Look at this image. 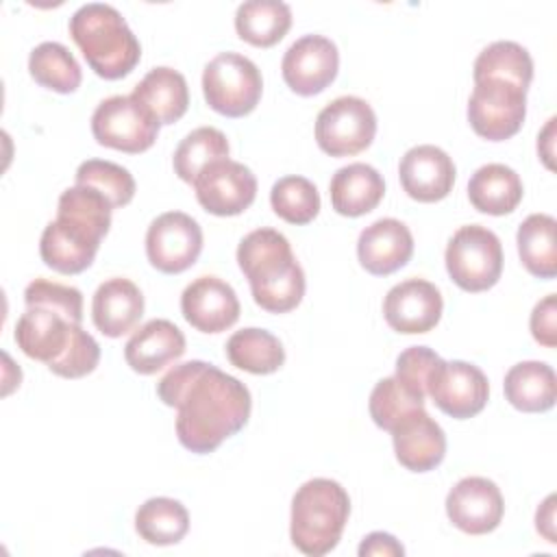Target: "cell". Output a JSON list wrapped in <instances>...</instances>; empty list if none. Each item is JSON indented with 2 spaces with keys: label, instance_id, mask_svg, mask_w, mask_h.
Wrapping results in <instances>:
<instances>
[{
  "label": "cell",
  "instance_id": "obj_30",
  "mask_svg": "<svg viewBox=\"0 0 557 557\" xmlns=\"http://www.w3.org/2000/svg\"><path fill=\"white\" fill-rule=\"evenodd\" d=\"M135 531L152 546H172L187 535L189 513L181 500L154 496L139 505L135 513Z\"/></svg>",
  "mask_w": 557,
  "mask_h": 557
},
{
  "label": "cell",
  "instance_id": "obj_8",
  "mask_svg": "<svg viewBox=\"0 0 557 557\" xmlns=\"http://www.w3.org/2000/svg\"><path fill=\"white\" fill-rule=\"evenodd\" d=\"M261 91L263 78L259 67L239 52H220L205 65V100L213 111L226 117H242L255 111Z\"/></svg>",
  "mask_w": 557,
  "mask_h": 557
},
{
  "label": "cell",
  "instance_id": "obj_32",
  "mask_svg": "<svg viewBox=\"0 0 557 557\" xmlns=\"http://www.w3.org/2000/svg\"><path fill=\"white\" fill-rule=\"evenodd\" d=\"M28 72L46 89L72 94L83 81V72L74 54L59 41H41L30 50Z\"/></svg>",
  "mask_w": 557,
  "mask_h": 557
},
{
  "label": "cell",
  "instance_id": "obj_11",
  "mask_svg": "<svg viewBox=\"0 0 557 557\" xmlns=\"http://www.w3.org/2000/svg\"><path fill=\"white\" fill-rule=\"evenodd\" d=\"M159 126L133 96H109L91 115L94 139L100 146L128 154L148 150L159 135Z\"/></svg>",
  "mask_w": 557,
  "mask_h": 557
},
{
  "label": "cell",
  "instance_id": "obj_41",
  "mask_svg": "<svg viewBox=\"0 0 557 557\" xmlns=\"http://www.w3.org/2000/svg\"><path fill=\"white\" fill-rule=\"evenodd\" d=\"M359 555L361 557H400L405 555V548L403 544L389 535V533H383V531H374L370 535L363 537V542L359 544Z\"/></svg>",
  "mask_w": 557,
  "mask_h": 557
},
{
  "label": "cell",
  "instance_id": "obj_42",
  "mask_svg": "<svg viewBox=\"0 0 557 557\" xmlns=\"http://www.w3.org/2000/svg\"><path fill=\"white\" fill-rule=\"evenodd\" d=\"M535 529L546 537V542L555 544V494H550L535 513Z\"/></svg>",
  "mask_w": 557,
  "mask_h": 557
},
{
  "label": "cell",
  "instance_id": "obj_5",
  "mask_svg": "<svg viewBox=\"0 0 557 557\" xmlns=\"http://www.w3.org/2000/svg\"><path fill=\"white\" fill-rule=\"evenodd\" d=\"M67 28L87 65L100 78H124L139 63L141 46L122 13L111 4L87 2L78 7Z\"/></svg>",
  "mask_w": 557,
  "mask_h": 557
},
{
  "label": "cell",
  "instance_id": "obj_14",
  "mask_svg": "<svg viewBox=\"0 0 557 557\" xmlns=\"http://www.w3.org/2000/svg\"><path fill=\"white\" fill-rule=\"evenodd\" d=\"M200 207L213 215H239L257 196V178L248 165L220 159L209 163L194 181Z\"/></svg>",
  "mask_w": 557,
  "mask_h": 557
},
{
  "label": "cell",
  "instance_id": "obj_7",
  "mask_svg": "<svg viewBox=\"0 0 557 557\" xmlns=\"http://www.w3.org/2000/svg\"><path fill=\"white\" fill-rule=\"evenodd\" d=\"M446 270L463 292H485L503 274V246L494 231L481 224H468L453 233L444 252Z\"/></svg>",
  "mask_w": 557,
  "mask_h": 557
},
{
  "label": "cell",
  "instance_id": "obj_40",
  "mask_svg": "<svg viewBox=\"0 0 557 557\" xmlns=\"http://www.w3.org/2000/svg\"><path fill=\"white\" fill-rule=\"evenodd\" d=\"M531 335L537 344L546 348L557 346V298L555 294L544 296L531 311Z\"/></svg>",
  "mask_w": 557,
  "mask_h": 557
},
{
  "label": "cell",
  "instance_id": "obj_19",
  "mask_svg": "<svg viewBox=\"0 0 557 557\" xmlns=\"http://www.w3.org/2000/svg\"><path fill=\"white\" fill-rule=\"evenodd\" d=\"M453 159L433 144H420L409 148L400 163V185L409 198L418 202H437L446 198L455 185Z\"/></svg>",
  "mask_w": 557,
  "mask_h": 557
},
{
  "label": "cell",
  "instance_id": "obj_9",
  "mask_svg": "<svg viewBox=\"0 0 557 557\" xmlns=\"http://www.w3.org/2000/svg\"><path fill=\"white\" fill-rule=\"evenodd\" d=\"M524 117L527 89L500 78L474 81L468 100V122L479 137L490 141L509 139L522 128Z\"/></svg>",
  "mask_w": 557,
  "mask_h": 557
},
{
  "label": "cell",
  "instance_id": "obj_37",
  "mask_svg": "<svg viewBox=\"0 0 557 557\" xmlns=\"http://www.w3.org/2000/svg\"><path fill=\"white\" fill-rule=\"evenodd\" d=\"M76 185H85L100 191L113 209L128 205L135 196L133 174L126 168L104 159L83 161L76 170Z\"/></svg>",
  "mask_w": 557,
  "mask_h": 557
},
{
  "label": "cell",
  "instance_id": "obj_13",
  "mask_svg": "<svg viewBox=\"0 0 557 557\" xmlns=\"http://www.w3.org/2000/svg\"><path fill=\"white\" fill-rule=\"evenodd\" d=\"M426 396H431L435 407L446 416L466 420L487 405L490 383L483 370L474 363L461 359L442 361L426 385Z\"/></svg>",
  "mask_w": 557,
  "mask_h": 557
},
{
  "label": "cell",
  "instance_id": "obj_21",
  "mask_svg": "<svg viewBox=\"0 0 557 557\" xmlns=\"http://www.w3.org/2000/svg\"><path fill=\"white\" fill-rule=\"evenodd\" d=\"M394 453L403 468L411 472H429L444 461V429L424 411L411 413L392 431Z\"/></svg>",
  "mask_w": 557,
  "mask_h": 557
},
{
  "label": "cell",
  "instance_id": "obj_10",
  "mask_svg": "<svg viewBox=\"0 0 557 557\" xmlns=\"http://www.w3.org/2000/svg\"><path fill=\"white\" fill-rule=\"evenodd\" d=\"M376 135V113L359 96L331 100L315 117V141L331 157H352L366 150Z\"/></svg>",
  "mask_w": 557,
  "mask_h": 557
},
{
  "label": "cell",
  "instance_id": "obj_17",
  "mask_svg": "<svg viewBox=\"0 0 557 557\" xmlns=\"http://www.w3.org/2000/svg\"><path fill=\"white\" fill-rule=\"evenodd\" d=\"M444 311V300L440 289L424 278H407L396 283L385 300L383 315L385 322L405 335L431 331Z\"/></svg>",
  "mask_w": 557,
  "mask_h": 557
},
{
  "label": "cell",
  "instance_id": "obj_38",
  "mask_svg": "<svg viewBox=\"0 0 557 557\" xmlns=\"http://www.w3.org/2000/svg\"><path fill=\"white\" fill-rule=\"evenodd\" d=\"M24 302L26 307L30 305L52 307L78 324L83 320V294L72 285L54 283L48 278H35L24 289Z\"/></svg>",
  "mask_w": 557,
  "mask_h": 557
},
{
  "label": "cell",
  "instance_id": "obj_1",
  "mask_svg": "<svg viewBox=\"0 0 557 557\" xmlns=\"http://www.w3.org/2000/svg\"><path fill=\"white\" fill-rule=\"evenodd\" d=\"M157 394L178 411L176 437L196 455L213 453L239 433L252 409L250 392L239 379L200 359L168 370L157 383Z\"/></svg>",
  "mask_w": 557,
  "mask_h": 557
},
{
  "label": "cell",
  "instance_id": "obj_36",
  "mask_svg": "<svg viewBox=\"0 0 557 557\" xmlns=\"http://www.w3.org/2000/svg\"><path fill=\"white\" fill-rule=\"evenodd\" d=\"M270 205L289 224H309L320 211V194L305 176H283L270 189Z\"/></svg>",
  "mask_w": 557,
  "mask_h": 557
},
{
  "label": "cell",
  "instance_id": "obj_29",
  "mask_svg": "<svg viewBox=\"0 0 557 557\" xmlns=\"http://www.w3.org/2000/svg\"><path fill=\"white\" fill-rule=\"evenodd\" d=\"M557 222L548 213H531L518 226L516 244L522 265L537 278H555L557 274Z\"/></svg>",
  "mask_w": 557,
  "mask_h": 557
},
{
  "label": "cell",
  "instance_id": "obj_23",
  "mask_svg": "<svg viewBox=\"0 0 557 557\" xmlns=\"http://www.w3.org/2000/svg\"><path fill=\"white\" fill-rule=\"evenodd\" d=\"M141 315L144 294L133 281L113 276L98 285L91 300V318L102 335L122 337L135 329Z\"/></svg>",
  "mask_w": 557,
  "mask_h": 557
},
{
  "label": "cell",
  "instance_id": "obj_24",
  "mask_svg": "<svg viewBox=\"0 0 557 557\" xmlns=\"http://www.w3.org/2000/svg\"><path fill=\"white\" fill-rule=\"evenodd\" d=\"M331 205L339 215L359 218L370 213L385 194V181L368 163H348L339 168L329 185Z\"/></svg>",
  "mask_w": 557,
  "mask_h": 557
},
{
  "label": "cell",
  "instance_id": "obj_25",
  "mask_svg": "<svg viewBox=\"0 0 557 557\" xmlns=\"http://www.w3.org/2000/svg\"><path fill=\"white\" fill-rule=\"evenodd\" d=\"M159 124L178 122L189 107L187 81L172 67H152L131 94Z\"/></svg>",
  "mask_w": 557,
  "mask_h": 557
},
{
  "label": "cell",
  "instance_id": "obj_31",
  "mask_svg": "<svg viewBox=\"0 0 557 557\" xmlns=\"http://www.w3.org/2000/svg\"><path fill=\"white\" fill-rule=\"evenodd\" d=\"M228 361L250 374H272L285 363V348L276 335L265 329L235 331L226 342Z\"/></svg>",
  "mask_w": 557,
  "mask_h": 557
},
{
  "label": "cell",
  "instance_id": "obj_39",
  "mask_svg": "<svg viewBox=\"0 0 557 557\" xmlns=\"http://www.w3.org/2000/svg\"><path fill=\"white\" fill-rule=\"evenodd\" d=\"M444 359L426 348V346H409L407 350H403L396 359V372L394 376L407 385L413 394L426 398V385L435 372V368L442 363Z\"/></svg>",
  "mask_w": 557,
  "mask_h": 557
},
{
  "label": "cell",
  "instance_id": "obj_27",
  "mask_svg": "<svg viewBox=\"0 0 557 557\" xmlns=\"http://www.w3.org/2000/svg\"><path fill=\"white\" fill-rule=\"evenodd\" d=\"M555 372L544 361H520L505 374V398L524 413L548 411L555 405Z\"/></svg>",
  "mask_w": 557,
  "mask_h": 557
},
{
  "label": "cell",
  "instance_id": "obj_6",
  "mask_svg": "<svg viewBox=\"0 0 557 557\" xmlns=\"http://www.w3.org/2000/svg\"><path fill=\"white\" fill-rule=\"evenodd\" d=\"M348 492L333 479H311L302 483L292 498V544L309 555L322 557L331 553L348 522Z\"/></svg>",
  "mask_w": 557,
  "mask_h": 557
},
{
  "label": "cell",
  "instance_id": "obj_35",
  "mask_svg": "<svg viewBox=\"0 0 557 557\" xmlns=\"http://www.w3.org/2000/svg\"><path fill=\"white\" fill-rule=\"evenodd\" d=\"M370 418L383 431H394L403 420L411 413L424 409V398L413 394L407 385H403L396 376L381 379L370 394Z\"/></svg>",
  "mask_w": 557,
  "mask_h": 557
},
{
  "label": "cell",
  "instance_id": "obj_18",
  "mask_svg": "<svg viewBox=\"0 0 557 557\" xmlns=\"http://www.w3.org/2000/svg\"><path fill=\"white\" fill-rule=\"evenodd\" d=\"M235 289L218 276H198L181 294V311L187 324L200 333H222L239 318Z\"/></svg>",
  "mask_w": 557,
  "mask_h": 557
},
{
  "label": "cell",
  "instance_id": "obj_12",
  "mask_svg": "<svg viewBox=\"0 0 557 557\" xmlns=\"http://www.w3.org/2000/svg\"><path fill=\"white\" fill-rule=\"evenodd\" d=\"M202 250L200 224L183 211H165L154 218L146 233V255L163 274L185 272Z\"/></svg>",
  "mask_w": 557,
  "mask_h": 557
},
{
  "label": "cell",
  "instance_id": "obj_4",
  "mask_svg": "<svg viewBox=\"0 0 557 557\" xmlns=\"http://www.w3.org/2000/svg\"><path fill=\"white\" fill-rule=\"evenodd\" d=\"M237 263L261 309L287 313L300 305L305 272L283 233L274 228L250 231L237 246Z\"/></svg>",
  "mask_w": 557,
  "mask_h": 557
},
{
  "label": "cell",
  "instance_id": "obj_28",
  "mask_svg": "<svg viewBox=\"0 0 557 557\" xmlns=\"http://www.w3.org/2000/svg\"><path fill=\"white\" fill-rule=\"evenodd\" d=\"M292 26V9L281 0H248L235 11L237 35L257 46L270 48L278 44Z\"/></svg>",
  "mask_w": 557,
  "mask_h": 557
},
{
  "label": "cell",
  "instance_id": "obj_43",
  "mask_svg": "<svg viewBox=\"0 0 557 557\" xmlns=\"http://www.w3.org/2000/svg\"><path fill=\"white\" fill-rule=\"evenodd\" d=\"M555 117H550L548 120V124L544 126V131H542V135L537 137V152H540V157L544 159V163H546V168H553V161H550V157H553V135H555Z\"/></svg>",
  "mask_w": 557,
  "mask_h": 557
},
{
  "label": "cell",
  "instance_id": "obj_16",
  "mask_svg": "<svg viewBox=\"0 0 557 557\" xmlns=\"http://www.w3.org/2000/svg\"><path fill=\"white\" fill-rule=\"evenodd\" d=\"M448 520L468 535L492 533L505 513L498 485L485 476H466L446 496Z\"/></svg>",
  "mask_w": 557,
  "mask_h": 557
},
{
  "label": "cell",
  "instance_id": "obj_15",
  "mask_svg": "<svg viewBox=\"0 0 557 557\" xmlns=\"http://www.w3.org/2000/svg\"><path fill=\"white\" fill-rule=\"evenodd\" d=\"M339 52L324 35H302L283 54L281 72L287 87L298 96L324 91L337 76Z\"/></svg>",
  "mask_w": 557,
  "mask_h": 557
},
{
  "label": "cell",
  "instance_id": "obj_2",
  "mask_svg": "<svg viewBox=\"0 0 557 557\" xmlns=\"http://www.w3.org/2000/svg\"><path fill=\"white\" fill-rule=\"evenodd\" d=\"M111 202L85 185L67 187L59 196L57 218L39 239L44 263L61 274H78L94 263L102 237L111 226Z\"/></svg>",
  "mask_w": 557,
  "mask_h": 557
},
{
  "label": "cell",
  "instance_id": "obj_3",
  "mask_svg": "<svg viewBox=\"0 0 557 557\" xmlns=\"http://www.w3.org/2000/svg\"><path fill=\"white\" fill-rule=\"evenodd\" d=\"M17 348L63 379H81L100 361L98 342L74 320L44 305H30L15 326Z\"/></svg>",
  "mask_w": 557,
  "mask_h": 557
},
{
  "label": "cell",
  "instance_id": "obj_20",
  "mask_svg": "<svg viewBox=\"0 0 557 557\" xmlns=\"http://www.w3.org/2000/svg\"><path fill=\"white\" fill-rule=\"evenodd\" d=\"M413 255V235L396 218H381L366 226L357 239L359 263L374 276L400 270Z\"/></svg>",
  "mask_w": 557,
  "mask_h": 557
},
{
  "label": "cell",
  "instance_id": "obj_34",
  "mask_svg": "<svg viewBox=\"0 0 557 557\" xmlns=\"http://www.w3.org/2000/svg\"><path fill=\"white\" fill-rule=\"evenodd\" d=\"M231 146L222 131L213 126H200L187 133L174 150V172L181 181L194 185L196 176L213 161L228 159Z\"/></svg>",
  "mask_w": 557,
  "mask_h": 557
},
{
  "label": "cell",
  "instance_id": "obj_33",
  "mask_svg": "<svg viewBox=\"0 0 557 557\" xmlns=\"http://www.w3.org/2000/svg\"><path fill=\"white\" fill-rule=\"evenodd\" d=\"M474 81L500 78L529 89L533 78V59L529 50L516 41H494L474 59Z\"/></svg>",
  "mask_w": 557,
  "mask_h": 557
},
{
  "label": "cell",
  "instance_id": "obj_22",
  "mask_svg": "<svg viewBox=\"0 0 557 557\" xmlns=\"http://www.w3.org/2000/svg\"><path fill=\"white\" fill-rule=\"evenodd\" d=\"M185 355L183 331L165 320L154 318L139 326L124 346L126 363L139 374H157Z\"/></svg>",
  "mask_w": 557,
  "mask_h": 557
},
{
  "label": "cell",
  "instance_id": "obj_26",
  "mask_svg": "<svg viewBox=\"0 0 557 557\" xmlns=\"http://www.w3.org/2000/svg\"><path fill=\"white\" fill-rule=\"evenodd\" d=\"M468 198L472 207L487 215L511 213L522 200V181L516 170L505 163L481 165L468 181Z\"/></svg>",
  "mask_w": 557,
  "mask_h": 557
}]
</instances>
